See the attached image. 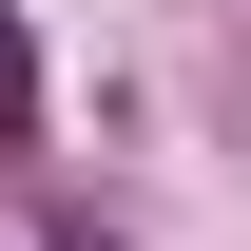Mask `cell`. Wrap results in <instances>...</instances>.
<instances>
[{"label":"cell","instance_id":"1","mask_svg":"<svg viewBox=\"0 0 251 251\" xmlns=\"http://www.w3.org/2000/svg\"><path fill=\"white\" fill-rule=\"evenodd\" d=\"M39 135V39H20V0H0V155Z\"/></svg>","mask_w":251,"mask_h":251}]
</instances>
